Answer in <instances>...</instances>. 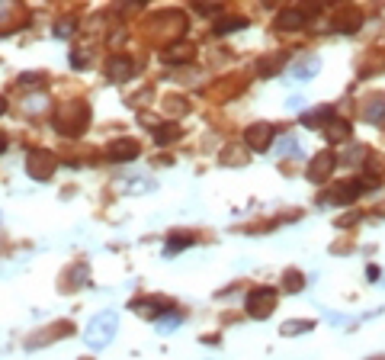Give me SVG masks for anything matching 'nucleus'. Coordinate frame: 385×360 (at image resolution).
<instances>
[{
  "label": "nucleus",
  "instance_id": "1",
  "mask_svg": "<svg viewBox=\"0 0 385 360\" xmlns=\"http://www.w3.org/2000/svg\"><path fill=\"white\" fill-rule=\"evenodd\" d=\"M116 331H119V312L103 309V312H97L90 322H87V328H83V341H87L93 351H103V347L116 338Z\"/></svg>",
  "mask_w": 385,
  "mask_h": 360
},
{
  "label": "nucleus",
  "instance_id": "2",
  "mask_svg": "<svg viewBox=\"0 0 385 360\" xmlns=\"http://www.w3.org/2000/svg\"><path fill=\"white\" fill-rule=\"evenodd\" d=\"M87 123H90V107H87V103H65V107H58V113H55V129L68 138L81 135V132L87 129Z\"/></svg>",
  "mask_w": 385,
  "mask_h": 360
},
{
  "label": "nucleus",
  "instance_id": "3",
  "mask_svg": "<svg viewBox=\"0 0 385 360\" xmlns=\"http://www.w3.org/2000/svg\"><path fill=\"white\" fill-rule=\"evenodd\" d=\"M55 168H58V158H55L52 152H46V148H39V152H32L29 158H26V174H29L32 180H52Z\"/></svg>",
  "mask_w": 385,
  "mask_h": 360
},
{
  "label": "nucleus",
  "instance_id": "4",
  "mask_svg": "<svg viewBox=\"0 0 385 360\" xmlns=\"http://www.w3.org/2000/svg\"><path fill=\"white\" fill-rule=\"evenodd\" d=\"M276 309V290L273 286H257L248 293V312L250 319H266Z\"/></svg>",
  "mask_w": 385,
  "mask_h": 360
},
{
  "label": "nucleus",
  "instance_id": "5",
  "mask_svg": "<svg viewBox=\"0 0 385 360\" xmlns=\"http://www.w3.org/2000/svg\"><path fill=\"white\" fill-rule=\"evenodd\" d=\"M334 168H337V154L321 152V154H315V158H311V164H309V171H305V174H309L311 184H325Z\"/></svg>",
  "mask_w": 385,
  "mask_h": 360
},
{
  "label": "nucleus",
  "instance_id": "6",
  "mask_svg": "<svg viewBox=\"0 0 385 360\" xmlns=\"http://www.w3.org/2000/svg\"><path fill=\"white\" fill-rule=\"evenodd\" d=\"M273 138H276V129H273L270 123H254L248 132H244V142H248L250 152H266Z\"/></svg>",
  "mask_w": 385,
  "mask_h": 360
},
{
  "label": "nucleus",
  "instance_id": "7",
  "mask_svg": "<svg viewBox=\"0 0 385 360\" xmlns=\"http://www.w3.org/2000/svg\"><path fill=\"white\" fill-rule=\"evenodd\" d=\"M132 74H135V62H132L128 55H113V58L106 62V77H109V81H116V84H122V81H132Z\"/></svg>",
  "mask_w": 385,
  "mask_h": 360
},
{
  "label": "nucleus",
  "instance_id": "8",
  "mask_svg": "<svg viewBox=\"0 0 385 360\" xmlns=\"http://www.w3.org/2000/svg\"><path fill=\"white\" fill-rule=\"evenodd\" d=\"M106 152H109V161L126 164V161H135L138 152H142V145H138L135 138H116V142H109Z\"/></svg>",
  "mask_w": 385,
  "mask_h": 360
},
{
  "label": "nucleus",
  "instance_id": "9",
  "mask_svg": "<svg viewBox=\"0 0 385 360\" xmlns=\"http://www.w3.org/2000/svg\"><path fill=\"white\" fill-rule=\"evenodd\" d=\"M305 23H309L305 10H299V7H286V10H280V13H276V20H273V29L292 32V29H302Z\"/></svg>",
  "mask_w": 385,
  "mask_h": 360
},
{
  "label": "nucleus",
  "instance_id": "10",
  "mask_svg": "<svg viewBox=\"0 0 385 360\" xmlns=\"http://www.w3.org/2000/svg\"><path fill=\"white\" fill-rule=\"evenodd\" d=\"M331 26L337 32H356L363 26V13L356 7H350V10H337L334 13V20H331Z\"/></svg>",
  "mask_w": 385,
  "mask_h": 360
},
{
  "label": "nucleus",
  "instance_id": "11",
  "mask_svg": "<svg viewBox=\"0 0 385 360\" xmlns=\"http://www.w3.org/2000/svg\"><path fill=\"white\" fill-rule=\"evenodd\" d=\"M318 71H321V58H315V55H309V58H302V62L289 65V77H292V81H311Z\"/></svg>",
  "mask_w": 385,
  "mask_h": 360
},
{
  "label": "nucleus",
  "instance_id": "12",
  "mask_svg": "<svg viewBox=\"0 0 385 360\" xmlns=\"http://www.w3.org/2000/svg\"><path fill=\"white\" fill-rule=\"evenodd\" d=\"M87 276H90V264H74V267L68 270V274L61 276V293L65 290H81L83 284H87Z\"/></svg>",
  "mask_w": 385,
  "mask_h": 360
},
{
  "label": "nucleus",
  "instance_id": "13",
  "mask_svg": "<svg viewBox=\"0 0 385 360\" xmlns=\"http://www.w3.org/2000/svg\"><path fill=\"white\" fill-rule=\"evenodd\" d=\"M26 20V13L20 7H10V4H0V36L10 29H16V26Z\"/></svg>",
  "mask_w": 385,
  "mask_h": 360
},
{
  "label": "nucleus",
  "instance_id": "14",
  "mask_svg": "<svg viewBox=\"0 0 385 360\" xmlns=\"http://www.w3.org/2000/svg\"><path fill=\"white\" fill-rule=\"evenodd\" d=\"M71 331H74V328H71L68 322H55L52 328H46V331H39V335H32V341H26V347L32 351L36 345H48V341H55L52 335H61V338H65V335H71Z\"/></svg>",
  "mask_w": 385,
  "mask_h": 360
},
{
  "label": "nucleus",
  "instance_id": "15",
  "mask_svg": "<svg viewBox=\"0 0 385 360\" xmlns=\"http://www.w3.org/2000/svg\"><path fill=\"white\" fill-rule=\"evenodd\" d=\"M132 309H135L138 315H144V319H154L158 312H167V299L154 296V299H135L132 302Z\"/></svg>",
  "mask_w": 385,
  "mask_h": 360
},
{
  "label": "nucleus",
  "instance_id": "16",
  "mask_svg": "<svg viewBox=\"0 0 385 360\" xmlns=\"http://www.w3.org/2000/svg\"><path fill=\"white\" fill-rule=\"evenodd\" d=\"M350 123L347 119H331V123L325 126V138L331 142V145H337V142H350Z\"/></svg>",
  "mask_w": 385,
  "mask_h": 360
},
{
  "label": "nucleus",
  "instance_id": "17",
  "mask_svg": "<svg viewBox=\"0 0 385 360\" xmlns=\"http://www.w3.org/2000/svg\"><path fill=\"white\" fill-rule=\"evenodd\" d=\"M196 55V46H189V42H183V46H167L164 48V62L167 65H180V62H189Z\"/></svg>",
  "mask_w": 385,
  "mask_h": 360
},
{
  "label": "nucleus",
  "instance_id": "18",
  "mask_svg": "<svg viewBox=\"0 0 385 360\" xmlns=\"http://www.w3.org/2000/svg\"><path fill=\"white\" fill-rule=\"evenodd\" d=\"M244 26H248V20H244V16H219V20H215V36H228V32H234V29H244Z\"/></svg>",
  "mask_w": 385,
  "mask_h": 360
},
{
  "label": "nucleus",
  "instance_id": "19",
  "mask_svg": "<svg viewBox=\"0 0 385 360\" xmlns=\"http://www.w3.org/2000/svg\"><path fill=\"white\" fill-rule=\"evenodd\" d=\"M283 286H286L289 293H302L305 290V274L302 270H295V267H289L286 274H283Z\"/></svg>",
  "mask_w": 385,
  "mask_h": 360
},
{
  "label": "nucleus",
  "instance_id": "20",
  "mask_svg": "<svg viewBox=\"0 0 385 360\" xmlns=\"http://www.w3.org/2000/svg\"><path fill=\"white\" fill-rule=\"evenodd\" d=\"M177 138H180V126L177 123H167V126H158V129H154V142H158V145L177 142Z\"/></svg>",
  "mask_w": 385,
  "mask_h": 360
},
{
  "label": "nucleus",
  "instance_id": "21",
  "mask_svg": "<svg viewBox=\"0 0 385 360\" xmlns=\"http://www.w3.org/2000/svg\"><path fill=\"white\" fill-rule=\"evenodd\" d=\"M286 58H289V55H273V58H264V62L257 65V71H260V74H276V71L286 65Z\"/></svg>",
  "mask_w": 385,
  "mask_h": 360
},
{
  "label": "nucleus",
  "instance_id": "22",
  "mask_svg": "<svg viewBox=\"0 0 385 360\" xmlns=\"http://www.w3.org/2000/svg\"><path fill=\"white\" fill-rule=\"evenodd\" d=\"M363 116H366L370 123H385V100L376 97V103H370V107L363 109Z\"/></svg>",
  "mask_w": 385,
  "mask_h": 360
},
{
  "label": "nucleus",
  "instance_id": "23",
  "mask_svg": "<svg viewBox=\"0 0 385 360\" xmlns=\"http://www.w3.org/2000/svg\"><path fill=\"white\" fill-rule=\"evenodd\" d=\"M331 119H334V109H331V107H325V109H315V113H305V116H302V123H305V126L331 123Z\"/></svg>",
  "mask_w": 385,
  "mask_h": 360
},
{
  "label": "nucleus",
  "instance_id": "24",
  "mask_svg": "<svg viewBox=\"0 0 385 360\" xmlns=\"http://www.w3.org/2000/svg\"><path fill=\"white\" fill-rule=\"evenodd\" d=\"M311 328H315V322H305V319H302V322H283V335H286V338H292V335H305V331H311Z\"/></svg>",
  "mask_w": 385,
  "mask_h": 360
},
{
  "label": "nucleus",
  "instance_id": "25",
  "mask_svg": "<svg viewBox=\"0 0 385 360\" xmlns=\"http://www.w3.org/2000/svg\"><path fill=\"white\" fill-rule=\"evenodd\" d=\"M299 152H302V145H299V138L295 135L280 138V145H276V154H283V158H286V154H299Z\"/></svg>",
  "mask_w": 385,
  "mask_h": 360
},
{
  "label": "nucleus",
  "instance_id": "26",
  "mask_svg": "<svg viewBox=\"0 0 385 360\" xmlns=\"http://www.w3.org/2000/svg\"><path fill=\"white\" fill-rule=\"evenodd\" d=\"M180 322H183V315H180V312H174V315H161V319H158V322H154V325H158V331H161V335H164V331L180 328Z\"/></svg>",
  "mask_w": 385,
  "mask_h": 360
},
{
  "label": "nucleus",
  "instance_id": "27",
  "mask_svg": "<svg viewBox=\"0 0 385 360\" xmlns=\"http://www.w3.org/2000/svg\"><path fill=\"white\" fill-rule=\"evenodd\" d=\"M187 245H193V235H177V238H170V241H167L164 251L167 254H177V251H183Z\"/></svg>",
  "mask_w": 385,
  "mask_h": 360
},
{
  "label": "nucleus",
  "instance_id": "28",
  "mask_svg": "<svg viewBox=\"0 0 385 360\" xmlns=\"http://www.w3.org/2000/svg\"><path fill=\"white\" fill-rule=\"evenodd\" d=\"M26 113H42V109L48 107V97H26Z\"/></svg>",
  "mask_w": 385,
  "mask_h": 360
},
{
  "label": "nucleus",
  "instance_id": "29",
  "mask_svg": "<svg viewBox=\"0 0 385 360\" xmlns=\"http://www.w3.org/2000/svg\"><path fill=\"white\" fill-rule=\"evenodd\" d=\"M55 36H74V20H58V26H55Z\"/></svg>",
  "mask_w": 385,
  "mask_h": 360
},
{
  "label": "nucleus",
  "instance_id": "30",
  "mask_svg": "<svg viewBox=\"0 0 385 360\" xmlns=\"http://www.w3.org/2000/svg\"><path fill=\"white\" fill-rule=\"evenodd\" d=\"M366 168H370V174H385V161L379 158V154H370V161H366Z\"/></svg>",
  "mask_w": 385,
  "mask_h": 360
},
{
  "label": "nucleus",
  "instance_id": "31",
  "mask_svg": "<svg viewBox=\"0 0 385 360\" xmlns=\"http://www.w3.org/2000/svg\"><path fill=\"white\" fill-rule=\"evenodd\" d=\"M164 107H170V113L180 116L183 109H187V100H183V97H170V100H164Z\"/></svg>",
  "mask_w": 385,
  "mask_h": 360
},
{
  "label": "nucleus",
  "instance_id": "32",
  "mask_svg": "<svg viewBox=\"0 0 385 360\" xmlns=\"http://www.w3.org/2000/svg\"><path fill=\"white\" fill-rule=\"evenodd\" d=\"M238 154H241V152H238V148H228L222 161H225V164H241V158H238Z\"/></svg>",
  "mask_w": 385,
  "mask_h": 360
},
{
  "label": "nucleus",
  "instance_id": "33",
  "mask_svg": "<svg viewBox=\"0 0 385 360\" xmlns=\"http://www.w3.org/2000/svg\"><path fill=\"white\" fill-rule=\"evenodd\" d=\"M71 65H74V68H87V58H83V52L71 55Z\"/></svg>",
  "mask_w": 385,
  "mask_h": 360
},
{
  "label": "nucleus",
  "instance_id": "34",
  "mask_svg": "<svg viewBox=\"0 0 385 360\" xmlns=\"http://www.w3.org/2000/svg\"><path fill=\"white\" fill-rule=\"evenodd\" d=\"M36 81H39V84H42V74H32V71H29V74H23V77H20V84H36Z\"/></svg>",
  "mask_w": 385,
  "mask_h": 360
},
{
  "label": "nucleus",
  "instance_id": "35",
  "mask_svg": "<svg viewBox=\"0 0 385 360\" xmlns=\"http://www.w3.org/2000/svg\"><path fill=\"white\" fill-rule=\"evenodd\" d=\"M376 276H379V267H372L370 264V267H366V280H376Z\"/></svg>",
  "mask_w": 385,
  "mask_h": 360
},
{
  "label": "nucleus",
  "instance_id": "36",
  "mask_svg": "<svg viewBox=\"0 0 385 360\" xmlns=\"http://www.w3.org/2000/svg\"><path fill=\"white\" fill-rule=\"evenodd\" d=\"M7 145H10V138H7V135H4V132H0V154L7 152Z\"/></svg>",
  "mask_w": 385,
  "mask_h": 360
},
{
  "label": "nucleus",
  "instance_id": "37",
  "mask_svg": "<svg viewBox=\"0 0 385 360\" xmlns=\"http://www.w3.org/2000/svg\"><path fill=\"white\" fill-rule=\"evenodd\" d=\"M7 113V97H0V116Z\"/></svg>",
  "mask_w": 385,
  "mask_h": 360
},
{
  "label": "nucleus",
  "instance_id": "38",
  "mask_svg": "<svg viewBox=\"0 0 385 360\" xmlns=\"http://www.w3.org/2000/svg\"><path fill=\"white\" fill-rule=\"evenodd\" d=\"M81 360H90V357H81Z\"/></svg>",
  "mask_w": 385,
  "mask_h": 360
}]
</instances>
